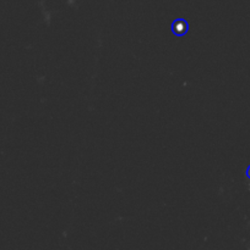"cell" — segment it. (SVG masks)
<instances>
[{
	"mask_svg": "<svg viewBox=\"0 0 250 250\" xmlns=\"http://www.w3.org/2000/svg\"><path fill=\"white\" fill-rule=\"evenodd\" d=\"M249 176H250V168H249Z\"/></svg>",
	"mask_w": 250,
	"mask_h": 250,
	"instance_id": "cell-1",
	"label": "cell"
}]
</instances>
